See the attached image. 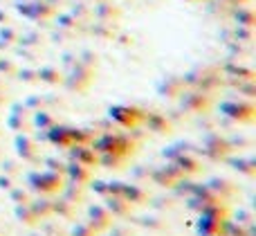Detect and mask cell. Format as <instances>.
I'll list each match as a JSON object with an SVG mask.
<instances>
[{"label": "cell", "instance_id": "obj_40", "mask_svg": "<svg viewBox=\"0 0 256 236\" xmlns=\"http://www.w3.org/2000/svg\"><path fill=\"white\" fill-rule=\"evenodd\" d=\"M4 104H7V94L0 90V106H4Z\"/></svg>", "mask_w": 256, "mask_h": 236}, {"label": "cell", "instance_id": "obj_15", "mask_svg": "<svg viewBox=\"0 0 256 236\" xmlns=\"http://www.w3.org/2000/svg\"><path fill=\"white\" fill-rule=\"evenodd\" d=\"M171 164L176 166V169L180 171L184 178H189V176H198L200 171H204L202 162H200L194 153H186V151L184 153H178V156L171 160Z\"/></svg>", "mask_w": 256, "mask_h": 236}, {"label": "cell", "instance_id": "obj_25", "mask_svg": "<svg viewBox=\"0 0 256 236\" xmlns=\"http://www.w3.org/2000/svg\"><path fill=\"white\" fill-rule=\"evenodd\" d=\"M30 122H32V128H36V130H48V128H52L54 124H58L56 117L50 110H34Z\"/></svg>", "mask_w": 256, "mask_h": 236}, {"label": "cell", "instance_id": "obj_35", "mask_svg": "<svg viewBox=\"0 0 256 236\" xmlns=\"http://www.w3.org/2000/svg\"><path fill=\"white\" fill-rule=\"evenodd\" d=\"M68 236H99L90 228L88 223H81V220H72V228L68 230Z\"/></svg>", "mask_w": 256, "mask_h": 236}, {"label": "cell", "instance_id": "obj_39", "mask_svg": "<svg viewBox=\"0 0 256 236\" xmlns=\"http://www.w3.org/2000/svg\"><path fill=\"white\" fill-rule=\"evenodd\" d=\"M20 79H25L27 84H36V79H38V74H36V72L25 70V72H20Z\"/></svg>", "mask_w": 256, "mask_h": 236}, {"label": "cell", "instance_id": "obj_22", "mask_svg": "<svg viewBox=\"0 0 256 236\" xmlns=\"http://www.w3.org/2000/svg\"><path fill=\"white\" fill-rule=\"evenodd\" d=\"M0 174L14 176V178H20L25 174V166H22V160L16 156H2L0 158Z\"/></svg>", "mask_w": 256, "mask_h": 236}, {"label": "cell", "instance_id": "obj_27", "mask_svg": "<svg viewBox=\"0 0 256 236\" xmlns=\"http://www.w3.org/2000/svg\"><path fill=\"white\" fill-rule=\"evenodd\" d=\"M222 236H256V234H254V225H240L225 218L222 220Z\"/></svg>", "mask_w": 256, "mask_h": 236}, {"label": "cell", "instance_id": "obj_5", "mask_svg": "<svg viewBox=\"0 0 256 236\" xmlns=\"http://www.w3.org/2000/svg\"><path fill=\"white\" fill-rule=\"evenodd\" d=\"M14 151H16V158H20L22 162H30V164H38L40 162L38 140L32 138L30 133H16V138H14Z\"/></svg>", "mask_w": 256, "mask_h": 236}, {"label": "cell", "instance_id": "obj_10", "mask_svg": "<svg viewBox=\"0 0 256 236\" xmlns=\"http://www.w3.org/2000/svg\"><path fill=\"white\" fill-rule=\"evenodd\" d=\"M184 176L180 174V171L176 169V166L168 162L166 166H160V169H150V182H155L158 187H162V189H173L176 187V182L178 180H182Z\"/></svg>", "mask_w": 256, "mask_h": 236}, {"label": "cell", "instance_id": "obj_33", "mask_svg": "<svg viewBox=\"0 0 256 236\" xmlns=\"http://www.w3.org/2000/svg\"><path fill=\"white\" fill-rule=\"evenodd\" d=\"M66 128H68V135H70L72 144H90L92 142V138H94V135H90L88 130L76 128V126H66Z\"/></svg>", "mask_w": 256, "mask_h": 236}, {"label": "cell", "instance_id": "obj_26", "mask_svg": "<svg viewBox=\"0 0 256 236\" xmlns=\"http://www.w3.org/2000/svg\"><path fill=\"white\" fill-rule=\"evenodd\" d=\"M128 164V158L124 156H117V153H102L99 156V166L108 171H120Z\"/></svg>", "mask_w": 256, "mask_h": 236}, {"label": "cell", "instance_id": "obj_16", "mask_svg": "<svg viewBox=\"0 0 256 236\" xmlns=\"http://www.w3.org/2000/svg\"><path fill=\"white\" fill-rule=\"evenodd\" d=\"M122 196H124L132 207H144V205H148V200H150L148 192H146L140 182H124V187H122Z\"/></svg>", "mask_w": 256, "mask_h": 236}, {"label": "cell", "instance_id": "obj_41", "mask_svg": "<svg viewBox=\"0 0 256 236\" xmlns=\"http://www.w3.org/2000/svg\"><path fill=\"white\" fill-rule=\"evenodd\" d=\"M0 72H12V66H9V63H4V66H0Z\"/></svg>", "mask_w": 256, "mask_h": 236}, {"label": "cell", "instance_id": "obj_34", "mask_svg": "<svg viewBox=\"0 0 256 236\" xmlns=\"http://www.w3.org/2000/svg\"><path fill=\"white\" fill-rule=\"evenodd\" d=\"M38 164H43L48 171H54V174L66 176V164H68L66 160H58V158H54V156H48V158H40Z\"/></svg>", "mask_w": 256, "mask_h": 236}, {"label": "cell", "instance_id": "obj_31", "mask_svg": "<svg viewBox=\"0 0 256 236\" xmlns=\"http://www.w3.org/2000/svg\"><path fill=\"white\" fill-rule=\"evenodd\" d=\"M52 97H38V94H34V97H27L25 99V108L30 112L34 110H48L50 106H52Z\"/></svg>", "mask_w": 256, "mask_h": 236}, {"label": "cell", "instance_id": "obj_36", "mask_svg": "<svg viewBox=\"0 0 256 236\" xmlns=\"http://www.w3.org/2000/svg\"><path fill=\"white\" fill-rule=\"evenodd\" d=\"M40 81H45V84H61V74H58L56 70H52V68H45V70H40Z\"/></svg>", "mask_w": 256, "mask_h": 236}, {"label": "cell", "instance_id": "obj_29", "mask_svg": "<svg viewBox=\"0 0 256 236\" xmlns=\"http://www.w3.org/2000/svg\"><path fill=\"white\" fill-rule=\"evenodd\" d=\"M90 79H92V74H90L88 70H79L76 74H72V76H70V81H68V88L74 90V92H81V90L88 88Z\"/></svg>", "mask_w": 256, "mask_h": 236}, {"label": "cell", "instance_id": "obj_1", "mask_svg": "<svg viewBox=\"0 0 256 236\" xmlns=\"http://www.w3.org/2000/svg\"><path fill=\"white\" fill-rule=\"evenodd\" d=\"M90 146L94 148V153H117L130 160L137 151V142L130 135H117V133H102L99 138H92Z\"/></svg>", "mask_w": 256, "mask_h": 236}, {"label": "cell", "instance_id": "obj_44", "mask_svg": "<svg viewBox=\"0 0 256 236\" xmlns=\"http://www.w3.org/2000/svg\"><path fill=\"white\" fill-rule=\"evenodd\" d=\"M108 236H110V234H108Z\"/></svg>", "mask_w": 256, "mask_h": 236}, {"label": "cell", "instance_id": "obj_6", "mask_svg": "<svg viewBox=\"0 0 256 236\" xmlns=\"http://www.w3.org/2000/svg\"><path fill=\"white\" fill-rule=\"evenodd\" d=\"M108 117H110L115 124L124 126V128L132 130L137 126H142V120H144V110L137 106H110L108 108Z\"/></svg>", "mask_w": 256, "mask_h": 236}, {"label": "cell", "instance_id": "obj_14", "mask_svg": "<svg viewBox=\"0 0 256 236\" xmlns=\"http://www.w3.org/2000/svg\"><path fill=\"white\" fill-rule=\"evenodd\" d=\"M104 205H106V210L110 212L115 218H124V220L132 218V210H135V207H132L122 194H108V196H104Z\"/></svg>", "mask_w": 256, "mask_h": 236}, {"label": "cell", "instance_id": "obj_2", "mask_svg": "<svg viewBox=\"0 0 256 236\" xmlns=\"http://www.w3.org/2000/svg\"><path fill=\"white\" fill-rule=\"evenodd\" d=\"M27 189L36 194V196H58L66 184V176L54 174V171H27L25 174Z\"/></svg>", "mask_w": 256, "mask_h": 236}, {"label": "cell", "instance_id": "obj_38", "mask_svg": "<svg viewBox=\"0 0 256 236\" xmlns=\"http://www.w3.org/2000/svg\"><path fill=\"white\" fill-rule=\"evenodd\" d=\"M43 236H63L61 228H56L54 223H45L43 225Z\"/></svg>", "mask_w": 256, "mask_h": 236}, {"label": "cell", "instance_id": "obj_23", "mask_svg": "<svg viewBox=\"0 0 256 236\" xmlns=\"http://www.w3.org/2000/svg\"><path fill=\"white\" fill-rule=\"evenodd\" d=\"M4 126L12 133H30L32 130V122L27 115H18V112H9L7 120H4Z\"/></svg>", "mask_w": 256, "mask_h": 236}, {"label": "cell", "instance_id": "obj_32", "mask_svg": "<svg viewBox=\"0 0 256 236\" xmlns=\"http://www.w3.org/2000/svg\"><path fill=\"white\" fill-rule=\"evenodd\" d=\"M227 218L234 220V223H240V225H254V212L248 210V207H238L236 212H230Z\"/></svg>", "mask_w": 256, "mask_h": 236}, {"label": "cell", "instance_id": "obj_3", "mask_svg": "<svg viewBox=\"0 0 256 236\" xmlns=\"http://www.w3.org/2000/svg\"><path fill=\"white\" fill-rule=\"evenodd\" d=\"M200 151L214 162H222L227 156H232L230 140L218 130H204L202 138H200Z\"/></svg>", "mask_w": 256, "mask_h": 236}, {"label": "cell", "instance_id": "obj_7", "mask_svg": "<svg viewBox=\"0 0 256 236\" xmlns=\"http://www.w3.org/2000/svg\"><path fill=\"white\" fill-rule=\"evenodd\" d=\"M112 220H115V216L106 210V205L92 202V205L86 207V223H88L97 234L108 232V228L112 225Z\"/></svg>", "mask_w": 256, "mask_h": 236}, {"label": "cell", "instance_id": "obj_43", "mask_svg": "<svg viewBox=\"0 0 256 236\" xmlns=\"http://www.w3.org/2000/svg\"><path fill=\"white\" fill-rule=\"evenodd\" d=\"M0 135H2V130H0Z\"/></svg>", "mask_w": 256, "mask_h": 236}, {"label": "cell", "instance_id": "obj_24", "mask_svg": "<svg viewBox=\"0 0 256 236\" xmlns=\"http://www.w3.org/2000/svg\"><path fill=\"white\" fill-rule=\"evenodd\" d=\"M30 207L38 216V220L48 218V216H52V196H32Z\"/></svg>", "mask_w": 256, "mask_h": 236}, {"label": "cell", "instance_id": "obj_37", "mask_svg": "<svg viewBox=\"0 0 256 236\" xmlns=\"http://www.w3.org/2000/svg\"><path fill=\"white\" fill-rule=\"evenodd\" d=\"M18 184V178L14 176H7V174H0V192H9Z\"/></svg>", "mask_w": 256, "mask_h": 236}, {"label": "cell", "instance_id": "obj_9", "mask_svg": "<svg viewBox=\"0 0 256 236\" xmlns=\"http://www.w3.org/2000/svg\"><path fill=\"white\" fill-rule=\"evenodd\" d=\"M204 184L225 202L234 200V198L238 196V184H236L232 178H225V176H214V178H209Z\"/></svg>", "mask_w": 256, "mask_h": 236}, {"label": "cell", "instance_id": "obj_11", "mask_svg": "<svg viewBox=\"0 0 256 236\" xmlns=\"http://www.w3.org/2000/svg\"><path fill=\"white\" fill-rule=\"evenodd\" d=\"M66 151H70V160L79 162V164L88 166V169H97L99 166V153H94V148L90 144H72Z\"/></svg>", "mask_w": 256, "mask_h": 236}, {"label": "cell", "instance_id": "obj_28", "mask_svg": "<svg viewBox=\"0 0 256 236\" xmlns=\"http://www.w3.org/2000/svg\"><path fill=\"white\" fill-rule=\"evenodd\" d=\"M137 223L146 230H153V232H164V230L168 228L166 218H164L162 214H144V216L137 218Z\"/></svg>", "mask_w": 256, "mask_h": 236}, {"label": "cell", "instance_id": "obj_12", "mask_svg": "<svg viewBox=\"0 0 256 236\" xmlns=\"http://www.w3.org/2000/svg\"><path fill=\"white\" fill-rule=\"evenodd\" d=\"M142 126L150 130L153 135H171L173 133V122L162 112H144Z\"/></svg>", "mask_w": 256, "mask_h": 236}, {"label": "cell", "instance_id": "obj_21", "mask_svg": "<svg viewBox=\"0 0 256 236\" xmlns=\"http://www.w3.org/2000/svg\"><path fill=\"white\" fill-rule=\"evenodd\" d=\"M14 218L18 220L20 225H25V228H38V216L32 212L30 202L27 205H14Z\"/></svg>", "mask_w": 256, "mask_h": 236}, {"label": "cell", "instance_id": "obj_19", "mask_svg": "<svg viewBox=\"0 0 256 236\" xmlns=\"http://www.w3.org/2000/svg\"><path fill=\"white\" fill-rule=\"evenodd\" d=\"M66 178L72 180V182H76V184H84V187H88V182L92 180V169H88V166L79 164V162H74V160H68V164H66Z\"/></svg>", "mask_w": 256, "mask_h": 236}, {"label": "cell", "instance_id": "obj_13", "mask_svg": "<svg viewBox=\"0 0 256 236\" xmlns=\"http://www.w3.org/2000/svg\"><path fill=\"white\" fill-rule=\"evenodd\" d=\"M36 140H43V142L52 144L54 148H68V146H72L70 135H68V128L63 124H54L52 128H48V130H38Z\"/></svg>", "mask_w": 256, "mask_h": 236}, {"label": "cell", "instance_id": "obj_8", "mask_svg": "<svg viewBox=\"0 0 256 236\" xmlns=\"http://www.w3.org/2000/svg\"><path fill=\"white\" fill-rule=\"evenodd\" d=\"M180 108L189 115H202L212 108V97L200 90H191V92L180 94Z\"/></svg>", "mask_w": 256, "mask_h": 236}, {"label": "cell", "instance_id": "obj_42", "mask_svg": "<svg viewBox=\"0 0 256 236\" xmlns=\"http://www.w3.org/2000/svg\"><path fill=\"white\" fill-rule=\"evenodd\" d=\"M0 158H2V148H0Z\"/></svg>", "mask_w": 256, "mask_h": 236}, {"label": "cell", "instance_id": "obj_4", "mask_svg": "<svg viewBox=\"0 0 256 236\" xmlns=\"http://www.w3.org/2000/svg\"><path fill=\"white\" fill-rule=\"evenodd\" d=\"M218 110L232 122L238 124H254L256 122V106L252 102H222Z\"/></svg>", "mask_w": 256, "mask_h": 236}, {"label": "cell", "instance_id": "obj_17", "mask_svg": "<svg viewBox=\"0 0 256 236\" xmlns=\"http://www.w3.org/2000/svg\"><path fill=\"white\" fill-rule=\"evenodd\" d=\"M227 166H232L234 171L248 176V178H254L256 176V158L254 156H227L225 160Z\"/></svg>", "mask_w": 256, "mask_h": 236}, {"label": "cell", "instance_id": "obj_30", "mask_svg": "<svg viewBox=\"0 0 256 236\" xmlns=\"http://www.w3.org/2000/svg\"><path fill=\"white\" fill-rule=\"evenodd\" d=\"M7 196H9V200L14 202V205H27V202L32 200V192L27 187H14V189H9L7 192Z\"/></svg>", "mask_w": 256, "mask_h": 236}, {"label": "cell", "instance_id": "obj_18", "mask_svg": "<svg viewBox=\"0 0 256 236\" xmlns=\"http://www.w3.org/2000/svg\"><path fill=\"white\" fill-rule=\"evenodd\" d=\"M76 207L79 205L66 200L63 196H52V216H58L61 220H68V223L76 220Z\"/></svg>", "mask_w": 256, "mask_h": 236}, {"label": "cell", "instance_id": "obj_20", "mask_svg": "<svg viewBox=\"0 0 256 236\" xmlns=\"http://www.w3.org/2000/svg\"><path fill=\"white\" fill-rule=\"evenodd\" d=\"M86 192H88V189H86L84 184H76V182H72V180H66V184H63L58 196H63L66 200L74 202V205H81V202L86 200Z\"/></svg>", "mask_w": 256, "mask_h": 236}]
</instances>
